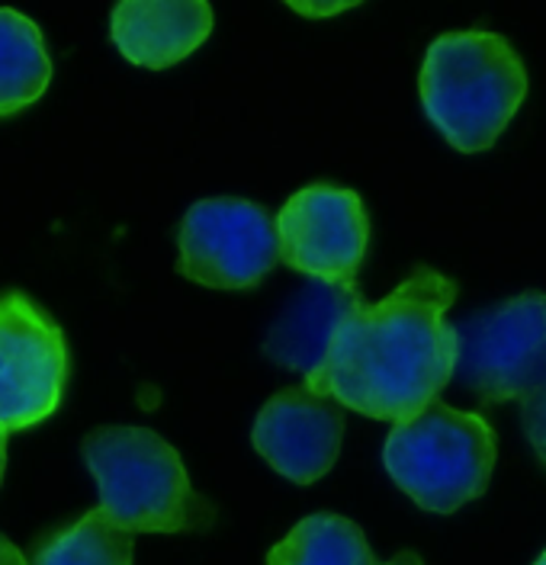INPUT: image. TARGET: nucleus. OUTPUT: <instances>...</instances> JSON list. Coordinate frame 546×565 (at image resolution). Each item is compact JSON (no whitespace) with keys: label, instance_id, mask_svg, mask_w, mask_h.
I'll return each instance as SVG.
<instances>
[{"label":"nucleus","instance_id":"1","mask_svg":"<svg viewBox=\"0 0 546 565\" xmlns=\"http://www.w3.org/2000/svg\"><path fill=\"white\" fill-rule=\"evenodd\" d=\"M457 282L415 267L379 302L357 306L334 334L325 366L306 386L376 422H411L457 373Z\"/></svg>","mask_w":546,"mask_h":565},{"label":"nucleus","instance_id":"2","mask_svg":"<svg viewBox=\"0 0 546 565\" xmlns=\"http://www.w3.org/2000/svg\"><path fill=\"white\" fill-rule=\"evenodd\" d=\"M421 104L457 151H485L508 129L527 97V71L505 35L443 33L421 65Z\"/></svg>","mask_w":546,"mask_h":565},{"label":"nucleus","instance_id":"3","mask_svg":"<svg viewBox=\"0 0 546 565\" xmlns=\"http://www.w3.org/2000/svg\"><path fill=\"white\" fill-rule=\"evenodd\" d=\"M81 454L97 479L100 508L126 533H200L213 504L190 486L181 454L154 430L107 424L84 437Z\"/></svg>","mask_w":546,"mask_h":565},{"label":"nucleus","instance_id":"4","mask_svg":"<svg viewBox=\"0 0 546 565\" xmlns=\"http://www.w3.org/2000/svg\"><path fill=\"white\" fill-rule=\"evenodd\" d=\"M383 466L418 508L453 514L489 489L495 469V430L475 412L435 402L411 422L389 430Z\"/></svg>","mask_w":546,"mask_h":565},{"label":"nucleus","instance_id":"5","mask_svg":"<svg viewBox=\"0 0 546 565\" xmlns=\"http://www.w3.org/2000/svg\"><path fill=\"white\" fill-rule=\"evenodd\" d=\"M453 380L482 405L524 402L546 383V292H521L457 324Z\"/></svg>","mask_w":546,"mask_h":565},{"label":"nucleus","instance_id":"6","mask_svg":"<svg viewBox=\"0 0 546 565\" xmlns=\"http://www.w3.org/2000/svg\"><path fill=\"white\" fill-rule=\"evenodd\" d=\"M68 386V341L26 292L0 296V430L52 418Z\"/></svg>","mask_w":546,"mask_h":565},{"label":"nucleus","instance_id":"7","mask_svg":"<svg viewBox=\"0 0 546 565\" xmlns=\"http://www.w3.org/2000/svg\"><path fill=\"white\" fill-rule=\"evenodd\" d=\"M178 247V274L210 289H251L280 260L270 212L235 196L193 203L183 215Z\"/></svg>","mask_w":546,"mask_h":565},{"label":"nucleus","instance_id":"8","mask_svg":"<svg viewBox=\"0 0 546 565\" xmlns=\"http://www.w3.org/2000/svg\"><path fill=\"white\" fill-rule=\"evenodd\" d=\"M280 260L322 282L354 286L370 245V218L354 190L312 183L277 215Z\"/></svg>","mask_w":546,"mask_h":565},{"label":"nucleus","instance_id":"9","mask_svg":"<svg viewBox=\"0 0 546 565\" xmlns=\"http://www.w3.org/2000/svg\"><path fill=\"white\" fill-rule=\"evenodd\" d=\"M344 437V408L322 392L292 386L277 392L255 418L251 444L280 476L312 486L334 466Z\"/></svg>","mask_w":546,"mask_h":565},{"label":"nucleus","instance_id":"10","mask_svg":"<svg viewBox=\"0 0 546 565\" xmlns=\"http://www.w3.org/2000/svg\"><path fill=\"white\" fill-rule=\"evenodd\" d=\"M213 33V7L203 0H126L109 17L116 49L142 68H171Z\"/></svg>","mask_w":546,"mask_h":565},{"label":"nucleus","instance_id":"11","mask_svg":"<svg viewBox=\"0 0 546 565\" xmlns=\"http://www.w3.org/2000/svg\"><path fill=\"white\" fill-rule=\"evenodd\" d=\"M357 306H364L357 286L344 282H306L267 331L264 353L296 373H319L334 344L338 328Z\"/></svg>","mask_w":546,"mask_h":565},{"label":"nucleus","instance_id":"12","mask_svg":"<svg viewBox=\"0 0 546 565\" xmlns=\"http://www.w3.org/2000/svg\"><path fill=\"white\" fill-rule=\"evenodd\" d=\"M49 81L52 62L36 23L17 10H0V119L36 104Z\"/></svg>","mask_w":546,"mask_h":565},{"label":"nucleus","instance_id":"13","mask_svg":"<svg viewBox=\"0 0 546 565\" xmlns=\"http://www.w3.org/2000/svg\"><path fill=\"white\" fill-rule=\"evenodd\" d=\"M267 565H379L364 530L341 514H312L267 553Z\"/></svg>","mask_w":546,"mask_h":565},{"label":"nucleus","instance_id":"14","mask_svg":"<svg viewBox=\"0 0 546 565\" xmlns=\"http://www.w3.org/2000/svg\"><path fill=\"white\" fill-rule=\"evenodd\" d=\"M132 533L116 527L97 504L72 527L45 536L30 565H132Z\"/></svg>","mask_w":546,"mask_h":565},{"label":"nucleus","instance_id":"15","mask_svg":"<svg viewBox=\"0 0 546 565\" xmlns=\"http://www.w3.org/2000/svg\"><path fill=\"white\" fill-rule=\"evenodd\" d=\"M521 424H524V434H527L534 454L546 469V383L521 402Z\"/></svg>","mask_w":546,"mask_h":565},{"label":"nucleus","instance_id":"16","mask_svg":"<svg viewBox=\"0 0 546 565\" xmlns=\"http://www.w3.org/2000/svg\"><path fill=\"white\" fill-rule=\"evenodd\" d=\"M299 17H309V20H322V17H338L344 10H351L354 3H290Z\"/></svg>","mask_w":546,"mask_h":565},{"label":"nucleus","instance_id":"17","mask_svg":"<svg viewBox=\"0 0 546 565\" xmlns=\"http://www.w3.org/2000/svg\"><path fill=\"white\" fill-rule=\"evenodd\" d=\"M0 565H30L23 559V553L0 533Z\"/></svg>","mask_w":546,"mask_h":565},{"label":"nucleus","instance_id":"18","mask_svg":"<svg viewBox=\"0 0 546 565\" xmlns=\"http://www.w3.org/2000/svg\"><path fill=\"white\" fill-rule=\"evenodd\" d=\"M386 565H421V559H418L415 553H408V550H405V553H399V556H393Z\"/></svg>","mask_w":546,"mask_h":565},{"label":"nucleus","instance_id":"19","mask_svg":"<svg viewBox=\"0 0 546 565\" xmlns=\"http://www.w3.org/2000/svg\"><path fill=\"white\" fill-rule=\"evenodd\" d=\"M3 469H7V434L0 430V482H3Z\"/></svg>","mask_w":546,"mask_h":565},{"label":"nucleus","instance_id":"20","mask_svg":"<svg viewBox=\"0 0 546 565\" xmlns=\"http://www.w3.org/2000/svg\"><path fill=\"white\" fill-rule=\"evenodd\" d=\"M534 565H546V550H544V556H540V559H537V563Z\"/></svg>","mask_w":546,"mask_h":565}]
</instances>
